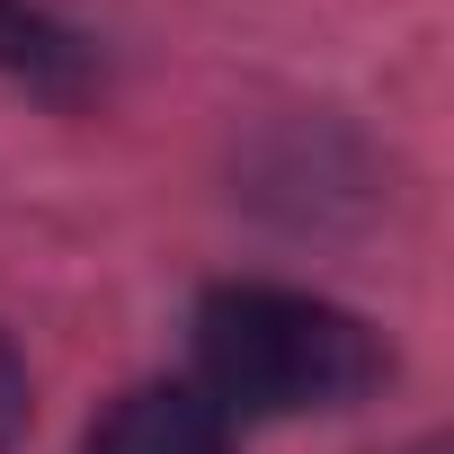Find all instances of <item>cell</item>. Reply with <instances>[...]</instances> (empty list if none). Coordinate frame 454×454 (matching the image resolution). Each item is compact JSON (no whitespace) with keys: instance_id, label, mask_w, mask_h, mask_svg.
<instances>
[{"instance_id":"cell-1","label":"cell","mask_w":454,"mask_h":454,"mask_svg":"<svg viewBox=\"0 0 454 454\" xmlns=\"http://www.w3.org/2000/svg\"><path fill=\"white\" fill-rule=\"evenodd\" d=\"M392 348L374 321H356L330 294L303 286H214L196 303V392L223 419H303V410H356L383 392Z\"/></svg>"},{"instance_id":"cell-4","label":"cell","mask_w":454,"mask_h":454,"mask_svg":"<svg viewBox=\"0 0 454 454\" xmlns=\"http://www.w3.org/2000/svg\"><path fill=\"white\" fill-rule=\"evenodd\" d=\"M19 436H27V356L10 348V330H0V454Z\"/></svg>"},{"instance_id":"cell-2","label":"cell","mask_w":454,"mask_h":454,"mask_svg":"<svg viewBox=\"0 0 454 454\" xmlns=\"http://www.w3.org/2000/svg\"><path fill=\"white\" fill-rule=\"evenodd\" d=\"M81 454H232V419L196 383H134L90 419Z\"/></svg>"},{"instance_id":"cell-3","label":"cell","mask_w":454,"mask_h":454,"mask_svg":"<svg viewBox=\"0 0 454 454\" xmlns=\"http://www.w3.org/2000/svg\"><path fill=\"white\" fill-rule=\"evenodd\" d=\"M0 72L45 90V98H81L90 90V54L63 19H45L36 0H0Z\"/></svg>"}]
</instances>
